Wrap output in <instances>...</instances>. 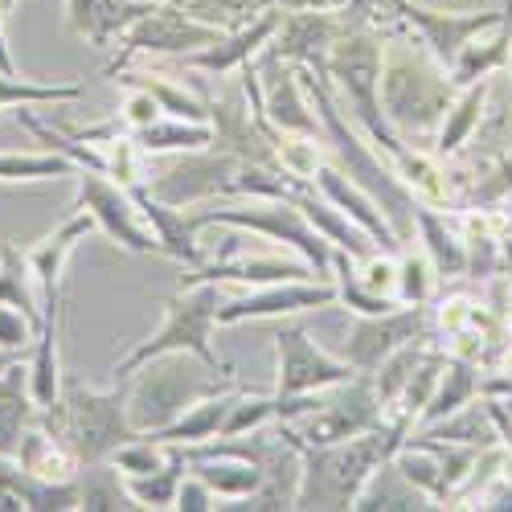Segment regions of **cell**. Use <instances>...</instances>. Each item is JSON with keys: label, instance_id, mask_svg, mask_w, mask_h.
<instances>
[{"label": "cell", "instance_id": "cell-1", "mask_svg": "<svg viewBox=\"0 0 512 512\" xmlns=\"http://www.w3.org/2000/svg\"><path fill=\"white\" fill-rule=\"evenodd\" d=\"M279 353H283V381H279V394H295V390H308V386H324V381L349 377L345 365L328 361L316 345H308V336H304L300 328L279 332Z\"/></svg>", "mask_w": 512, "mask_h": 512}, {"label": "cell", "instance_id": "cell-2", "mask_svg": "<svg viewBox=\"0 0 512 512\" xmlns=\"http://www.w3.org/2000/svg\"><path fill=\"white\" fill-rule=\"evenodd\" d=\"M209 320H213V291H201L193 304L185 308H173V324H168L160 332V340H152L148 349H140L132 361H144L152 353H164V349H173V345H193L209 365H213V353L205 345V332H209Z\"/></svg>", "mask_w": 512, "mask_h": 512}, {"label": "cell", "instance_id": "cell-3", "mask_svg": "<svg viewBox=\"0 0 512 512\" xmlns=\"http://www.w3.org/2000/svg\"><path fill=\"white\" fill-rule=\"evenodd\" d=\"M82 201L95 209V218H103V226L111 230V238H119L123 246H132V250H156V242L136 226V218H132V209H127V201H123L115 189H107L99 177H87V181H82Z\"/></svg>", "mask_w": 512, "mask_h": 512}, {"label": "cell", "instance_id": "cell-4", "mask_svg": "<svg viewBox=\"0 0 512 512\" xmlns=\"http://www.w3.org/2000/svg\"><path fill=\"white\" fill-rule=\"evenodd\" d=\"M119 398L111 402H99V398H87V402H78L74 406V422H78V431H82V451L87 455H99L107 451L111 443H119Z\"/></svg>", "mask_w": 512, "mask_h": 512}, {"label": "cell", "instance_id": "cell-5", "mask_svg": "<svg viewBox=\"0 0 512 512\" xmlns=\"http://www.w3.org/2000/svg\"><path fill=\"white\" fill-rule=\"evenodd\" d=\"M226 222H242V226H254V230H271V234H287L291 242H300L312 259L324 267V250H320V238H312L308 230H304V222L295 218L291 209H283V205H271V209H254V213H222Z\"/></svg>", "mask_w": 512, "mask_h": 512}, {"label": "cell", "instance_id": "cell-6", "mask_svg": "<svg viewBox=\"0 0 512 512\" xmlns=\"http://www.w3.org/2000/svg\"><path fill=\"white\" fill-rule=\"evenodd\" d=\"M418 328V312H410V316H402V320H386V324H365L361 332H357V340H353V361L357 365H377L381 357H386L398 340L406 336V332H414Z\"/></svg>", "mask_w": 512, "mask_h": 512}, {"label": "cell", "instance_id": "cell-7", "mask_svg": "<svg viewBox=\"0 0 512 512\" xmlns=\"http://www.w3.org/2000/svg\"><path fill=\"white\" fill-rule=\"evenodd\" d=\"M205 37H213V33L189 25V21L173 17V13H156L136 33V46H148V50H181V46H189V41H205Z\"/></svg>", "mask_w": 512, "mask_h": 512}, {"label": "cell", "instance_id": "cell-8", "mask_svg": "<svg viewBox=\"0 0 512 512\" xmlns=\"http://www.w3.org/2000/svg\"><path fill=\"white\" fill-rule=\"evenodd\" d=\"M324 300H332V291H300V287H287V291H271V295H259V300H242V304L226 308L222 320L267 316V312H291V308H308V304H324Z\"/></svg>", "mask_w": 512, "mask_h": 512}, {"label": "cell", "instance_id": "cell-9", "mask_svg": "<svg viewBox=\"0 0 512 512\" xmlns=\"http://www.w3.org/2000/svg\"><path fill=\"white\" fill-rule=\"evenodd\" d=\"M418 218H422L426 238H431V250H435V259H439V271H443V275H459V271H463V250L455 246V238L443 234V226L431 218V213L418 209Z\"/></svg>", "mask_w": 512, "mask_h": 512}, {"label": "cell", "instance_id": "cell-10", "mask_svg": "<svg viewBox=\"0 0 512 512\" xmlns=\"http://www.w3.org/2000/svg\"><path fill=\"white\" fill-rule=\"evenodd\" d=\"M320 177H324V189H328L332 197H340V201H345V205L357 213V218H361V222H365V226H369V230H373L381 242H390V230H386V222H381V218H373V213H369V205H365L361 197H353L345 185H340V181H336V173H320Z\"/></svg>", "mask_w": 512, "mask_h": 512}, {"label": "cell", "instance_id": "cell-11", "mask_svg": "<svg viewBox=\"0 0 512 512\" xmlns=\"http://www.w3.org/2000/svg\"><path fill=\"white\" fill-rule=\"evenodd\" d=\"M472 386H476L472 369H467V365H455V369H451V381L443 386V394H439V402H435V410H431V418H439V414H447V410H459V398L472 394Z\"/></svg>", "mask_w": 512, "mask_h": 512}, {"label": "cell", "instance_id": "cell-12", "mask_svg": "<svg viewBox=\"0 0 512 512\" xmlns=\"http://www.w3.org/2000/svg\"><path fill=\"white\" fill-rule=\"evenodd\" d=\"M480 103H484V87L480 91H472V99H467L463 107H459V115L443 127V148H459V140H463V132L476 123V115H480Z\"/></svg>", "mask_w": 512, "mask_h": 512}, {"label": "cell", "instance_id": "cell-13", "mask_svg": "<svg viewBox=\"0 0 512 512\" xmlns=\"http://www.w3.org/2000/svg\"><path fill=\"white\" fill-rule=\"evenodd\" d=\"M144 144L148 148H177V144H185V148H197V144H205V132H181V127H168V132H160V127H144Z\"/></svg>", "mask_w": 512, "mask_h": 512}, {"label": "cell", "instance_id": "cell-14", "mask_svg": "<svg viewBox=\"0 0 512 512\" xmlns=\"http://www.w3.org/2000/svg\"><path fill=\"white\" fill-rule=\"evenodd\" d=\"M226 406H230V402H209V406H205V410H197L189 422L173 426V435H189V439H201V435H209L213 426H218V418L226 414Z\"/></svg>", "mask_w": 512, "mask_h": 512}, {"label": "cell", "instance_id": "cell-15", "mask_svg": "<svg viewBox=\"0 0 512 512\" xmlns=\"http://www.w3.org/2000/svg\"><path fill=\"white\" fill-rule=\"evenodd\" d=\"M115 463L127 467V472L144 476V472H156V451H152V447H132V451H119Z\"/></svg>", "mask_w": 512, "mask_h": 512}, {"label": "cell", "instance_id": "cell-16", "mask_svg": "<svg viewBox=\"0 0 512 512\" xmlns=\"http://www.w3.org/2000/svg\"><path fill=\"white\" fill-rule=\"evenodd\" d=\"M156 95H132V99H127V119H132L136 127H148L152 119H156Z\"/></svg>", "mask_w": 512, "mask_h": 512}, {"label": "cell", "instance_id": "cell-17", "mask_svg": "<svg viewBox=\"0 0 512 512\" xmlns=\"http://www.w3.org/2000/svg\"><path fill=\"white\" fill-rule=\"evenodd\" d=\"M148 95H156L160 103H168V107H173V115H181V119H185V115H189V119H197V115H201V111H197V107H193V103H189L185 95H177V91H168V87H156V82H152V87H148Z\"/></svg>", "mask_w": 512, "mask_h": 512}, {"label": "cell", "instance_id": "cell-18", "mask_svg": "<svg viewBox=\"0 0 512 512\" xmlns=\"http://www.w3.org/2000/svg\"><path fill=\"white\" fill-rule=\"evenodd\" d=\"M17 340H25L21 316H13L9 308H0V345H17Z\"/></svg>", "mask_w": 512, "mask_h": 512}, {"label": "cell", "instance_id": "cell-19", "mask_svg": "<svg viewBox=\"0 0 512 512\" xmlns=\"http://www.w3.org/2000/svg\"><path fill=\"white\" fill-rule=\"evenodd\" d=\"M402 275H406V291H402V300H422L426 295V279H422V263H406L402 267Z\"/></svg>", "mask_w": 512, "mask_h": 512}, {"label": "cell", "instance_id": "cell-20", "mask_svg": "<svg viewBox=\"0 0 512 512\" xmlns=\"http://www.w3.org/2000/svg\"><path fill=\"white\" fill-rule=\"evenodd\" d=\"M365 287H369V291H390V287H394V267H390V263H369Z\"/></svg>", "mask_w": 512, "mask_h": 512}, {"label": "cell", "instance_id": "cell-21", "mask_svg": "<svg viewBox=\"0 0 512 512\" xmlns=\"http://www.w3.org/2000/svg\"><path fill=\"white\" fill-rule=\"evenodd\" d=\"M287 164L295 168V173H312V168H316V160H312L308 148H287Z\"/></svg>", "mask_w": 512, "mask_h": 512}, {"label": "cell", "instance_id": "cell-22", "mask_svg": "<svg viewBox=\"0 0 512 512\" xmlns=\"http://www.w3.org/2000/svg\"><path fill=\"white\" fill-rule=\"evenodd\" d=\"M205 500H209V496H205L201 488H189V492L181 488V508H205Z\"/></svg>", "mask_w": 512, "mask_h": 512}]
</instances>
